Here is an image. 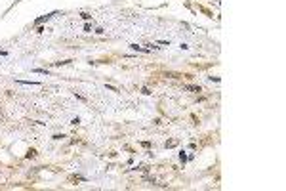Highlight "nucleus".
<instances>
[{"instance_id":"nucleus-1","label":"nucleus","mask_w":286,"mask_h":191,"mask_svg":"<svg viewBox=\"0 0 286 191\" xmlns=\"http://www.w3.org/2000/svg\"><path fill=\"white\" fill-rule=\"evenodd\" d=\"M52 15H55V13H46V15H42V17H38V19H34V25H40V23H44V21H48V19L52 17Z\"/></svg>"},{"instance_id":"nucleus-2","label":"nucleus","mask_w":286,"mask_h":191,"mask_svg":"<svg viewBox=\"0 0 286 191\" xmlns=\"http://www.w3.org/2000/svg\"><path fill=\"white\" fill-rule=\"evenodd\" d=\"M174 145H178V142H175V140H170V142H166V147H174Z\"/></svg>"},{"instance_id":"nucleus-3","label":"nucleus","mask_w":286,"mask_h":191,"mask_svg":"<svg viewBox=\"0 0 286 191\" xmlns=\"http://www.w3.org/2000/svg\"><path fill=\"white\" fill-rule=\"evenodd\" d=\"M179 159H181V163H185L187 161V155L185 153H179Z\"/></svg>"}]
</instances>
